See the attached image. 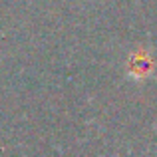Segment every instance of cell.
Wrapping results in <instances>:
<instances>
[{"label":"cell","mask_w":157,"mask_h":157,"mask_svg":"<svg viewBox=\"0 0 157 157\" xmlns=\"http://www.w3.org/2000/svg\"><path fill=\"white\" fill-rule=\"evenodd\" d=\"M151 70V60L145 52H135L129 58V72L131 74H147Z\"/></svg>","instance_id":"6da1fadb"}]
</instances>
